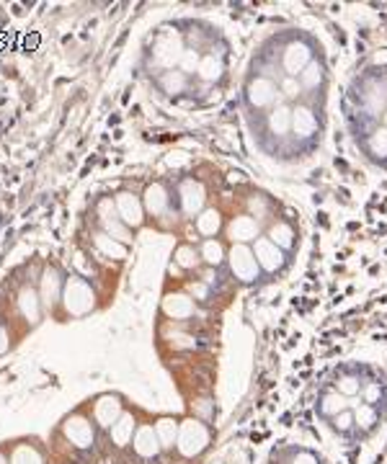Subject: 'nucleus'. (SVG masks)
<instances>
[{
    "mask_svg": "<svg viewBox=\"0 0 387 464\" xmlns=\"http://www.w3.org/2000/svg\"><path fill=\"white\" fill-rule=\"evenodd\" d=\"M60 302L68 317H83L96 307V292L83 276H68Z\"/></svg>",
    "mask_w": 387,
    "mask_h": 464,
    "instance_id": "nucleus-1",
    "label": "nucleus"
},
{
    "mask_svg": "<svg viewBox=\"0 0 387 464\" xmlns=\"http://www.w3.org/2000/svg\"><path fill=\"white\" fill-rule=\"evenodd\" d=\"M176 446L178 451L184 454V457H199L207 446H210V431L202 421H184V423L178 426V438H176Z\"/></svg>",
    "mask_w": 387,
    "mask_h": 464,
    "instance_id": "nucleus-2",
    "label": "nucleus"
},
{
    "mask_svg": "<svg viewBox=\"0 0 387 464\" xmlns=\"http://www.w3.org/2000/svg\"><path fill=\"white\" fill-rule=\"evenodd\" d=\"M245 103L251 111H264V108H274L277 103H282L277 83L272 78H264V75L251 78L245 86Z\"/></svg>",
    "mask_w": 387,
    "mask_h": 464,
    "instance_id": "nucleus-3",
    "label": "nucleus"
},
{
    "mask_svg": "<svg viewBox=\"0 0 387 464\" xmlns=\"http://www.w3.org/2000/svg\"><path fill=\"white\" fill-rule=\"evenodd\" d=\"M96 217H98V230H103L109 237L124 242V245L132 242V230L119 220V215H116V204L111 196L98 199V204H96Z\"/></svg>",
    "mask_w": 387,
    "mask_h": 464,
    "instance_id": "nucleus-4",
    "label": "nucleus"
},
{
    "mask_svg": "<svg viewBox=\"0 0 387 464\" xmlns=\"http://www.w3.org/2000/svg\"><path fill=\"white\" fill-rule=\"evenodd\" d=\"M227 263H230V274L240 284H256L258 276H261L251 245H232V250L227 253Z\"/></svg>",
    "mask_w": 387,
    "mask_h": 464,
    "instance_id": "nucleus-5",
    "label": "nucleus"
},
{
    "mask_svg": "<svg viewBox=\"0 0 387 464\" xmlns=\"http://www.w3.org/2000/svg\"><path fill=\"white\" fill-rule=\"evenodd\" d=\"M253 256L258 261V269H264L266 274H279L289 263V258L284 256V250L279 248V245H274L269 237H261V235L253 242Z\"/></svg>",
    "mask_w": 387,
    "mask_h": 464,
    "instance_id": "nucleus-6",
    "label": "nucleus"
},
{
    "mask_svg": "<svg viewBox=\"0 0 387 464\" xmlns=\"http://www.w3.org/2000/svg\"><path fill=\"white\" fill-rule=\"evenodd\" d=\"M62 289H65V276L57 269L55 263H47L39 276V299L44 309H52L62 299Z\"/></svg>",
    "mask_w": 387,
    "mask_h": 464,
    "instance_id": "nucleus-7",
    "label": "nucleus"
},
{
    "mask_svg": "<svg viewBox=\"0 0 387 464\" xmlns=\"http://www.w3.org/2000/svg\"><path fill=\"white\" fill-rule=\"evenodd\" d=\"M114 204H116V215L127 225L129 230H137L145 225V207H143V199L135 194H129V191H119L114 196Z\"/></svg>",
    "mask_w": 387,
    "mask_h": 464,
    "instance_id": "nucleus-8",
    "label": "nucleus"
},
{
    "mask_svg": "<svg viewBox=\"0 0 387 464\" xmlns=\"http://www.w3.org/2000/svg\"><path fill=\"white\" fill-rule=\"evenodd\" d=\"M313 62V49L307 41H292L287 44L282 52V68H284L287 78H299V73Z\"/></svg>",
    "mask_w": 387,
    "mask_h": 464,
    "instance_id": "nucleus-9",
    "label": "nucleus"
},
{
    "mask_svg": "<svg viewBox=\"0 0 387 464\" xmlns=\"http://www.w3.org/2000/svg\"><path fill=\"white\" fill-rule=\"evenodd\" d=\"M204 202H207V191L199 181L186 178L178 186V204L186 217H199L204 212Z\"/></svg>",
    "mask_w": 387,
    "mask_h": 464,
    "instance_id": "nucleus-10",
    "label": "nucleus"
},
{
    "mask_svg": "<svg viewBox=\"0 0 387 464\" xmlns=\"http://www.w3.org/2000/svg\"><path fill=\"white\" fill-rule=\"evenodd\" d=\"M62 431H65V436H68L70 444L78 446V449H91V446L96 444V431L88 418L70 416L68 421L62 423Z\"/></svg>",
    "mask_w": 387,
    "mask_h": 464,
    "instance_id": "nucleus-11",
    "label": "nucleus"
},
{
    "mask_svg": "<svg viewBox=\"0 0 387 464\" xmlns=\"http://www.w3.org/2000/svg\"><path fill=\"white\" fill-rule=\"evenodd\" d=\"M143 207H145V215H150L153 220H163V217L168 215L170 212V194L163 183L160 181L150 183L143 194Z\"/></svg>",
    "mask_w": 387,
    "mask_h": 464,
    "instance_id": "nucleus-12",
    "label": "nucleus"
},
{
    "mask_svg": "<svg viewBox=\"0 0 387 464\" xmlns=\"http://www.w3.org/2000/svg\"><path fill=\"white\" fill-rule=\"evenodd\" d=\"M181 54H184V44H181V39H178L176 34L170 36H160V39L155 41V49H153V60H155V65H160V68L165 70H173V65H178L181 62Z\"/></svg>",
    "mask_w": 387,
    "mask_h": 464,
    "instance_id": "nucleus-13",
    "label": "nucleus"
},
{
    "mask_svg": "<svg viewBox=\"0 0 387 464\" xmlns=\"http://www.w3.org/2000/svg\"><path fill=\"white\" fill-rule=\"evenodd\" d=\"M292 132L299 142H310L318 137V114L313 108L305 103L292 108Z\"/></svg>",
    "mask_w": 387,
    "mask_h": 464,
    "instance_id": "nucleus-14",
    "label": "nucleus"
},
{
    "mask_svg": "<svg viewBox=\"0 0 387 464\" xmlns=\"http://www.w3.org/2000/svg\"><path fill=\"white\" fill-rule=\"evenodd\" d=\"M16 307H19L21 317L26 320L29 325H36L41 320V312H44V304L39 299V292L34 287H21L19 297H16Z\"/></svg>",
    "mask_w": 387,
    "mask_h": 464,
    "instance_id": "nucleus-15",
    "label": "nucleus"
},
{
    "mask_svg": "<svg viewBox=\"0 0 387 464\" xmlns=\"http://www.w3.org/2000/svg\"><path fill=\"white\" fill-rule=\"evenodd\" d=\"M163 315H168L170 320H186L197 312V304H194V297L184 294V292H173V294L163 297Z\"/></svg>",
    "mask_w": 387,
    "mask_h": 464,
    "instance_id": "nucleus-16",
    "label": "nucleus"
},
{
    "mask_svg": "<svg viewBox=\"0 0 387 464\" xmlns=\"http://www.w3.org/2000/svg\"><path fill=\"white\" fill-rule=\"evenodd\" d=\"M122 418V403L116 395H103L93 403V421L101 428H111Z\"/></svg>",
    "mask_w": 387,
    "mask_h": 464,
    "instance_id": "nucleus-17",
    "label": "nucleus"
},
{
    "mask_svg": "<svg viewBox=\"0 0 387 464\" xmlns=\"http://www.w3.org/2000/svg\"><path fill=\"white\" fill-rule=\"evenodd\" d=\"M227 235L235 245H248V242H256L258 237V220H253L251 215H238L232 217L230 225H227Z\"/></svg>",
    "mask_w": 387,
    "mask_h": 464,
    "instance_id": "nucleus-18",
    "label": "nucleus"
},
{
    "mask_svg": "<svg viewBox=\"0 0 387 464\" xmlns=\"http://www.w3.org/2000/svg\"><path fill=\"white\" fill-rule=\"evenodd\" d=\"M132 449H135L137 457L143 459H155L160 454V441H158V433L153 426H140L135 431V438H132Z\"/></svg>",
    "mask_w": 387,
    "mask_h": 464,
    "instance_id": "nucleus-19",
    "label": "nucleus"
},
{
    "mask_svg": "<svg viewBox=\"0 0 387 464\" xmlns=\"http://www.w3.org/2000/svg\"><path fill=\"white\" fill-rule=\"evenodd\" d=\"M266 127H269V135L279 137V140L289 135L292 132V106L289 103H277L266 116Z\"/></svg>",
    "mask_w": 387,
    "mask_h": 464,
    "instance_id": "nucleus-20",
    "label": "nucleus"
},
{
    "mask_svg": "<svg viewBox=\"0 0 387 464\" xmlns=\"http://www.w3.org/2000/svg\"><path fill=\"white\" fill-rule=\"evenodd\" d=\"M93 248L101 253L103 258H116V261H124L127 258V245L114 237H109L103 230H96L93 232Z\"/></svg>",
    "mask_w": 387,
    "mask_h": 464,
    "instance_id": "nucleus-21",
    "label": "nucleus"
},
{
    "mask_svg": "<svg viewBox=\"0 0 387 464\" xmlns=\"http://www.w3.org/2000/svg\"><path fill=\"white\" fill-rule=\"evenodd\" d=\"M135 416H129V413H122V418L116 421L114 426H111V441H114L119 449L122 446H127V444H132V438H135Z\"/></svg>",
    "mask_w": 387,
    "mask_h": 464,
    "instance_id": "nucleus-22",
    "label": "nucleus"
},
{
    "mask_svg": "<svg viewBox=\"0 0 387 464\" xmlns=\"http://www.w3.org/2000/svg\"><path fill=\"white\" fill-rule=\"evenodd\" d=\"M199 258H202L207 266H212V269H220V266L227 261V253H225V245L217 240V237H210V240L202 242Z\"/></svg>",
    "mask_w": 387,
    "mask_h": 464,
    "instance_id": "nucleus-23",
    "label": "nucleus"
},
{
    "mask_svg": "<svg viewBox=\"0 0 387 464\" xmlns=\"http://www.w3.org/2000/svg\"><path fill=\"white\" fill-rule=\"evenodd\" d=\"M266 237H269L274 245H279L282 250H292L294 245H297V232H294V227L289 222H274Z\"/></svg>",
    "mask_w": 387,
    "mask_h": 464,
    "instance_id": "nucleus-24",
    "label": "nucleus"
},
{
    "mask_svg": "<svg viewBox=\"0 0 387 464\" xmlns=\"http://www.w3.org/2000/svg\"><path fill=\"white\" fill-rule=\"evenodd\" d=\"M349 405H351L349 403V397H344L341 392H328V395H323V400L318 403V411H320V416L331 421V418L339 416V413L351 411Z\"/></svg>",
    "mask_w": 387,
    "mask_h": 464,
    "instance_id": "nucleus-25",
    "label": "nucleus"
},
{
    "mask_svg": "<svg viewBox=\"0 0 387 464\" xmlns=\"http://www.w3.org/2000/svg\"><path fill=\"white\" fill-rule=\"evenodd\" d=\"M199 78H202L204 83H217L222 81L225 75V62L222 57H215V54H207V57H202V62H199Z\"/></svg>",
    "mask_w": 387,
    "mask_h": 464,
    "instance_id": "nucleus-26",
    "label": "nucleus"
},
{
    "mask_svg": "<svg viewBox=\"0 0 387 464\" xmlns=\"http://www.w3.org/2000/svg\"><path fill=\"white\" fill-rule=\"evenodd\" d=\"M197 230L199 235H204L207 240L215 237L222 230V215H220L217 209H204L202 215L197 217Z\"/></svg>",
    "mask_w": 387,
    "mask_h": 464,
    "instance_id": "nucleus-27",
    "label": "nucleus"
},
{
    "mask_svg": "<svg viewBox=\"0 0 387 464\" xmlns=\"http://www.w3.org/2000/svg\"><path fill=\"white\" fill-rule=\"evenodd\" d=\"M158 83L163 88V93H168V96H181V93H186V88H189V78H186L181 70H165Z\"/></svg>",
    "mask_w": 387,
    "mask_h": 464,
    "instance_id": "nucleus-28",
    "label": "nucleus"
},
{
    "mask_svg": "<svg viewBox=\"0 0 387 464\" xmlns=\"http://www.w3.org/2000/svg\"><path fill=\"white\" fill-rule=\"evenodd\" d=\"M351 413H354V423H356V428L364 431V433L374 431V426L380 423V413H377V408H374V405L361 403V405H356Z\"/></svg>",
    "mask_w": 387,
    "mask_h": 464,
    "instance_id": "nucleus-29",
    "label": "nucleus"
},
{
    "mask_svg": "<svg viewBox=\"0 0 387 464\" xmlns=\"http://www.w3.org/2000/svg\"><path fill=\"white\" fill-rule=\"evenodd\" d=\"M364 148H367V153H369V158H372V160L385 163L387 160V129L385 127L372 129Z\"/></svg>",
    "mask_w": 387,
    "mask_h": 464,
    "instance_id": "nucleus-30",
    "label": "nucleus"
},
{
    "mask_svg": "<svg viewBox=\"0 0 387 464\" xmlns=\"http://www.w3.org/2000/svg\"><path fill=\"white\" fill-rule=\"evenodd\" d=\"M323 81H326V70H323V65L315 60L299 73V86H302V91H318V86H323Z\"/></svg>",
    "mask_w": 387,
    "mask_h": 464,
    "instance_id": "nucleus-31",
    "label": "nucleus"
},
{
    "mask_svg": "<svg viewBox=\"0 0 387 464\" xmlns=\"http://www.w3.org/2000/svg\"><path fill=\"white\" fill-rule=\"evenodd\" d=\"M178 426L173 418H160L155 423V433H158V441H160V446L163 449H173V444H176L178 438Z\"/></svg>",
    "mask_w": 387,
    "mask_h": 464,
    "instance_id": "nucleus-32",
    "label": "nucleus"
},
{
    "mask_svg": "<svg viewBox=\"0 0 387 464\" xmlns=\"http://www.w3.org/2000/svg\"><path fill=\"white\" fill-rule=\"evenodd\" d=\"M11 464H44V459L34 444H19L11 454Z\"/></svg>",
    "mask_w": 387,
    "mask_h": 464,
    "instance_id": "nucleus-33",
    "label": "nucleus"
},
{
    "mask_svg": "<svg viewBox=\"0 0 387 464\" xmlns=\"http://www.w3.org/2000/svg\"><path fill=\"white\" fill-rule=\"evenodd\" d=\"M173 261H176L181 269L191 271V269H197L202 258H199V250H194L191 245H178L176 253H173Z\"/></svg>",
    "mask_w": 387,
    "mask_h": 464,
    "instance_id": "nucleus-34",
    "label": "nucleus"
},
{
    "mask_svg": "<svg viewBox=\"0 0 387 464\" xmlns=\"http://www.w3.org/2000/svg\"><path fill=\"white\" fill-rule=\"evenodd\" d=\"M331 428L341 436H351L354 431H356V423H354V413L351 411H344L339 416L331 418Z\"/></svg>",
    "mask_w": 387,
    "mask_h": 464,
    "instance_id": "nucleus-35",
    "label": "nucleus"
},
{
    "mask_svg": "<svg viewBox=\"0 0 387 464\" xmlns=\"http://www.w3.org/2000/svg\"><path fill=\"white\" fill-rule=\"evenodd\" d=\"M336 392H341L344 397H354L361 392V382H359V374H341L339 382H336Z\"/></svg>",
    "mask_w": 387,
    "mask_h": 464,
    "instance_id": "nucleus-36",
    "label": "nucleus"
},
{
    "mask_svg": "<svg viewBox=\"0 0 387 464\" xmlns=\"http://www.w3.org/2000/svg\"><path fill=\"white\" fill-rule=\"evenodd\" d=\"M199 62H202V54H199L197 49H184V54H181V62H178V70H181L184 75L197 73Z\"/></svg>",
    "mask_w": 387,
    "mask_h": 464,
    "instance_id": "nucleus-37",
    "label": "nucleus"
},
{
    "mask_svg": "<svg viewBox=\"0 0 387 464\" xmlns=\"http://www.w3.org/2000/svg\"><path fill=\"white\" fill-rule=\"evenodd\" d=\"M279 93H284L287 98H297L299 93H302V86H299L297 78H282V86H279Z\"/></svg>",
    "mask_w": 387,
    "mask_h": 464,
    "instance_id": "nucleus-38",
    "label": "nucleus"
},
{
    "mask_svg": "<svg viewBox=\"0 0 387 464\" xmlns=\"http://www.w3.org/2000/svg\"><path fill=\"white\" fill-rule=\"evenodd\" d=\"M361 395H364V403H367V405H374V403H377V400L382 397L380 382H369L367 387H361Z\"/></svg>",
    "mask_w": 387,
    "mask_h": 464,
    "instance_id": "nucleus-39",
    "label": "nucleus"
},
{
    "mask_svg": "<svg viewBox=\"0 0 387 464\" xmlns=\"http://www.w3.org/2000/svg\"><path fill=\"white\" fill-rule=\"evenodd\" d=\"M248 207L256 217H266L269 215V202H266V196H251L248 199Z\"/></svg>",
    "mask_w": 387,
    "mask_h": 464,
    "instance_id": "nucleus-40",
    "label": "nucleus"
},
{
    "mask_svg": "<svg viewBox=\"0 0 387 464\" xmlns=\"http://www.w3.org/2000/svg\"><path fill=\"white\" fill-rule=\"evenodd\" d=\"M11 349V336H8V328L3 323H0V356L6 354V351Z\"/></svg>",
    "mask_w": 387,
    "mask_h": 464,
    "instance_id": "nucleus-41",
    "label": "nucleus"
},
{
    "mask_svg": "<svg viewBox=\"0 0 387 464\" xmlns=\"http://www.w3.org/2000/svg\"><path fill=\"white\" fill-rule=\"evenodd\" d=\"M191 297H194V299H207V297H210V289H207L204 284H191Z\"/></svg>",
    "mask_w": 387,
    "mask_h": 464,
    "instance_id": "nucleus-42",
    "label": "nucleus"
},
{
    "mask_svg": "<svg viewBox=\"0 0 387 464\" xmlns=\"http://www.w3.org/2000/svg\"><path fill=\"white\" fill-rule=\"evenodd\" d=\"M294 464H318V457L310 454V451H299L297 457H294Z\"/></svg>",
    "mask_w": 387,
    "mask_h": 464,
    "instance_id": "nucleus-43",
    "label": "nucleus"
},
{
    "mask_svg": "<svg viewBox=\"0 0 387 464\" xmlns=\"http://www.w3.org/2000/svg\"><path fill=\"white\" fill-rule=\"evenodd\" d=\"M382 121H385V129H387V108L382 111Z\"/></svg>",
    "mask_w": 387,
    "mask_h": 464,
    "instance_id": "nucleus-44",
    "label": "nucleus"
},
{
    "mask_svg": "<svg viewBox=\"0 0 387 464\" xmlns=\"http://www.w3.org/2000/svg\"><path fill=\"white\" fill-rule=\"evenodd\" d=\"M0 464H11V462H8V457H3V454H0Z\"/></svg>",
    "mask_w": 387,
    "mask_h": 464,
    "instance_id": "nucleus-45",
    "label": "nucleus"
}]
</instances>
